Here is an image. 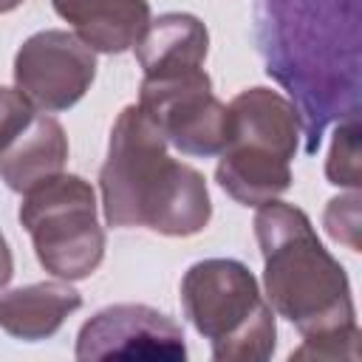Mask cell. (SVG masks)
<instances>
[{
  "label": "cell",
  "instance_id": "1",
  "mask_svg": "<svg viewBox=\"0 0 362 362\" xmlns=\"http://www.w3.org/2000/svg\"><path fill=\"white\" fill-rule=\"evenodd\" d=\"M252 17L266 74L317 153L331 122L359 116V0H255Z\"/></svg>",
  "mask_w": 362,
  "mask_h": 362
},
{
  "label": "cell",
  "instance_id": "2",
  "mask_svg": "<svg viewBox=\"0 0 362 362\" xmlns=\"http://www.w3.org/2000/svg\"><path fill=\"white\" fill-rule=\"evenodd\" d=\"M255 238L269 305L303 337V348L291 351V359H356L359 328L351 283L339 260L320 243L308 215L277 198L260 204Z\"/></svg>",
  "mask_w": 362,
  "mask_h": 362
},
{
  "label": "cell",
  "instance_id": "3",
  "mask_svg": "<svg viewBox=\"0 0 362 362\" xmlns=\"http://www.w3.org/2000/svg\"><path fill=\"white\" fill-rule=\"evenodd\" d=\"M99 189L105 221L116 229L147 226L158 235L189 238L212 218L204 175L170 158L158 122L141 105H127L113 122Z\"/></svg>",
  "mask_w": 362,
  "mask_h": 362
},
{
  "label": "cell",
  "instance_id": "4",
  "mask_svg": "<svg viewBox=\"0 0 362 362\" xmlns=\"http://www.w3.org/2000/svg\"><path fill=\"white\" fill-rule=\"evenodd\" d=\"M229 139L218 153L215 178L243 206H260L291 187L288 161L300 147L294 105L269 88H246L229 105Z\"/></svg>",
  "mask_w": 362,
  "mask_h": 362
},
{
  "label": "cell",
  "instance_id": "5",
  "mask_svg": "<svg viewBox=\"0 0 362 362\" xmlns=\"http://www.w3.org/2000/svg\"><path fill=\"white\" fill-rule=\"evenodd\" d=\"M181 305L218 362H263L274 354V311L240 260L192 263L181 277Z\"/></svg>",
  "mask_w": 362,
  "mask_h": 362
},
{
  "label": "cell",
  "instance_id": "6",
  "mask_svg": "<svg viewBox=\"0 0 362 362\" xmlns=\"http://www.w3.org/2000/svg\"><path fill=\"white\" fill-rule=\"evenodd\" d=\"M20 223L31 235L40 266L59 280L90 277L105 257L96 192L82 175L59 173L23 192Z\"/></svg>",
  "mask_w": 362,
  "mask_h": 362
},
{
  "label": "cell",
  "instance_id": "7",
  "mask_svg": "<svg viewBox=\"0 0 362 362\" xmlns=\"http://www.w3.org/2000/svg\"><path fill=\"white\" fill-rule=\"evenodd\" d=\"M139 105L158 122L167 144L184 156H218L229 139V110L212 93L204 68L141 79Z\"/></svg>",
  "mask_w": 362,
  "mask_h": 362
},
{
  "label": "cell",
  "instance_id": "8",
  "mask_svg": "<svg viewBox=\"0 0 362 362\" xmlns=\"http://www.w3.org/2000/svg\"><path fill=\"white\" fill-rule=\"evenodd\" d=\"M96 76L93 51L71 31L48 28L31 34L14 57L17 90L42 113L74 107Z\"/></svg>",
  "mask_w": 362,
  "mask_h": 362
},
{
  "label": "cell",
  "instance_id": "9",
  "mask_svg": "<svg viewBox=\"0 0 362 362\" xmlns=\"http://www.w3.org/2000/svg\"><path fill=\"white\" fill-rule=\"evenodd\" d=\"M184 331L158 308L119 303L96 311L76 337V359H184Z\"/></svg>",
  "mask_w": 362,
  "mask_h": 362
},
{
  "label": "cell",
  "instance_id": "10",
  "mask_svg": "<svg viewBox=\"0 0 362 362\" xmlns=\"http://www.w3.org/2000/svg\"><path fill=\"white\" fill-rule=\"evenodd\" d=\"M54 11L71 23L74 34L102 54L133 48L150 25L147 0H51Z\"/></svg>",
  "mask_w": 362,
  "mask_h": 362
},
{
  "label": "cell",
  "instance_id": "11",
  "mask_svg": "<svg viewBox=\"0 0 362 362\" xmlns=\"http://www.w3.org/2000/svg\"><path fill=\"white\" fill-rule=\"evenodd\" d=\"M68 161V136L48 113H34L31 122L0 150V178L14 192H28L37 184L59 175Z\"/></svg>",
  "mask_w": 362,
  "mask_h": 362
},
{
  "label": "cell",
  "instance_id": "12",
  "mask_svg": "<svg viewBox=\"0 0 362 362\" xmlns=\"http://www.w3.org/2000/svg\"><path fill=\"white\" fill-rule=\"evenodd\" d=\"M144 76H173L204 68L209 34L195 14L170 11L150 20L141 40L133 45Z\"/></svg>",
  "mask_w": 362,
  "mask_h": 362
},
{
  "label": "cell",
  "instance_id": "13",
  "mask_svg": "<svg viewBox=\"0 0 362 362\" xmlns=\"http://www.w3.org/2000/svg\"><path fill=\"white\" fill-rule=\"evenodd\" d=\"M79 305L82 297L68 283L48 280V283L20 286L0 294V328L25 342L48 339Z\"/></svg>",
  "mask_w": 362,
  "mask_h": 362
},
{
  "label": "cell",
  "instance_id": "14",
  "mask_svg": "<svg viewBox=\"0 0 362 362\" xmlns=\"http://www.w3.org/2000/svg\"><path fill=\"white\" fill-rule=\"evenodd\" d=\"M325 175L337 187L359 189V181H362V175H359V116L339 122L334 141H331Z\"/></svg>",
  "mask_w": 362,
  "mask_h": 362
},
{
  "label": "cell",
  "instance_id": "15",
  "mask_svg": "<svg viewBox=\"0 0 362 362\" xmlns=\"http://www.w3.org/2000/svg\"><path fill=\"white\" fill-rule=\"evenodd\" d=\"M325 229L337 243H345L351 252H359V192L328 201Z\"/></svg>",
  "mask_w": 362,
  "mask_h": 362
},
{
  "label": "cell",
  "instance_id": "16",
  "mask_svg": "<svg viewBox=\"0 0 362 362\" xmlns=\"http://www.w3.org/2000/svg\"><path fill=\"white\" fill-rule=\"evenodd\" d=\"M34 107L31 102L11 88H0V150L31 122Z\"/></svg>",
  "mask_w": 362,
  "mask_h": 362
},
{
  "label": "cell",
  "instance_id": "17",
  "mask_svg": "<svg viewBox=\"0 0 362 362\" xmlns=\"http://www.w3.org/2000/svg\"><path fill=\"white\" fill-rule=\"evenodd\" d=\"M11 274H14V257H11V249H8V243H6V238L0 232V288L8 286Z\"/></svg>",
  "mask_w": 362,
  "mask_h": 362
},
{
  "label": "cell",
  "instance_id": "18",
  "mask_svg": "<svg viewBox=\"0 0 362 362\" xmlns=\"http://www.w3.org/2000/svg\"><path fill=\"white\" fill-rule=\"evenodd\" d=\"M20 3H23V0H0V14H6V11H14Z\"/></svg>",
  "mask_w": 362,
  "mask_h": 362
}]
</instances>
